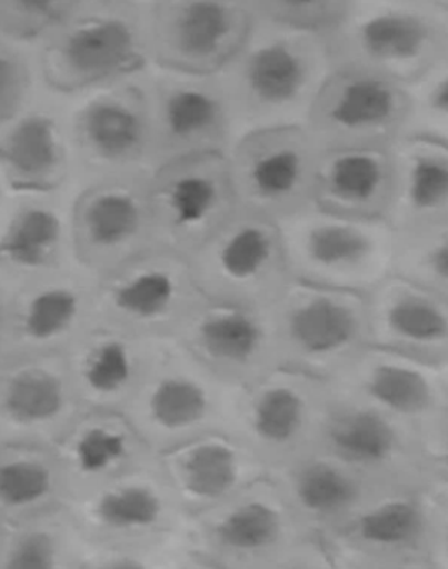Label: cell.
I'll return each mask as SVG.
<instances>
[{
	"mask_svg": "<svg viewBox=\"0 0 448 569\" xmlns=\"http://www.w3.org/2000/svg\"><path fill=\"white\" fill-rule=\"evenodd\" d=\"M29 47L40 89L77 99L150 69L146 6L86 0Z\"/></svg>",
	"mask_w": 448,
	"mask_h": 569,
	"instance_id": "obj_1",
	"label": "cell"
},
{
	"mask_svg": "<svg viewBox=\"0 0 448 569\" xmlns=\"http://www.w3.org/2000/svg\"><path fill=\"white\" fill-rule=\"evenodd\" d=\"M329 73L322 36L257 23L242 52L220 73L237 137L303 126Z\"/></svg>",
	"mask_w": 448,
	"mask_h": 569,
	"instance_id": "obj_2",
	"label": "cell"
},
{
	"mask_svg": "<svg viewBox=\"0 0 448 569\" xmlns=\"http://www.w3.org/2000/svg\"><path fill=\"white\" fill-rule=\"evenodd\" d=\"M322 39L329 70H362L409 87L448 60V16L407 0H354Z\"/></svg>",
	"mask_w": 448,
	"mask_h": 569,
	"instance_id": "obj_3",
	"label": "cell"
},
{
	"mask_svg": "<svg viewBox=\"0 0 448 569\" xmlns=\"http://www.w3.org/2000/svg\"><path fill=\"white\" fill-rule=\"evenodd\" d=\"M237 387L223 383L182 345L162 340L126 415L156 455L226 431Z\"/></svg>",
	"mask_w": 448,
	"mask_h": 569,
	"instance_id": "obj_4",
	"label": "cell"
},
{
	"mask_svg": "<svg viewBox=\"0 0 448 569\" xmlns=\"http://www.w3.org/2000/svg\"><path fill=\"white\" fill-rule=\"evenodd\" d=\"M296 282L367 295L390 276L394 230L309 207L277 222Z\"/></svg>",
	"mask_w": 448,
	"mask_h": 569,
	"instance_id": "obj_5",
	"label": "cell"
},
{
	"mask_svg": "<svg viewBox=\"0 0 448 569\" xmlns=\"http://www.w3.org/2000/svg\"><path fill=\"white\" fill-rule=\"evenodd\" d=\"M280 368L332 381L369 347L366 295L289 283L270 307Z\"/></svg>",
	"mask_w": 448,
	"mask_h": 569,
	"instance_id": "obj_6",
	"label": "cell"
},
{
	"mask_svg": "<svg viewBox=\"0 0 448 569\" xmlns=\"http://www.w3.org/2000/svg\"><path fill=\"white\" fill-rule=\"evenodd\" d=\"M330 395L329 381L277 368L236 388L226 433L272 470L317 447Z\"/></svg>",
	"mask_w": 448,
	"mask_h": 569,
	"instance_id": "obj_7",
	"label": "cell"
},
{
	"mask_svg": "<svg viewBox=\"0 0 448 569\" xmlns=\"http://www.w3.org/2000/svg\"><path fill=\"white\" fill-rule=\"evenodd\" d=\"M150 67L220 76L259 23L253 0H153L146 6Z\"/></svg>",
	"mask_w": 448,
	"mask_h": 569,
	"instance_id": "obj_8",
	"label": "cell"
},
{
	"mask_svg": "<svg viewBox=\"0 0 448 569\" xmlns=\"http://www.w3.org/2000/svg\"><path fill=\"white\" fill-rule=\"evenodd\" d=\"M203 301L189 259L150 249L97 277L96 323L149 340H173Z\"/></svg>",
	"mask_w": 448,
	"mask_h": 569,
	"instance_id": "obj_9",
	"label": "cell"
},
{
	"mask_svg": "<svg viewBox=\"0 0 448 569\" xmlns=\"http://www.w3.org/2000/svg\"><path fill=\"white\" fill-rule=\"evenodd\" d=\"M339 393L364 401L412 428L430 458H447L448 365H432L369 347L332 381Z\"/></svg>",
	"mask_w": 448,
	"mask_h": 569,
	"instance_id": "obj_10",
	"label": "cell"
},
{
	"mask_svg": "<svg viewBox=\"0 0 448 569\" xmlns=\"http://www.w3.org/2000/svg\"><path fill=\"white\" fill-rule=\"evenodd\" d=\"M200 293L209 301L270 308L292 282L279 226L236 210L189 257Z\"/></svg>",
	"mask_w": 448,
	"mask_h": 569,
	"instance_id": "obj_11",
	"label": "cell"
},
{
	"mask_svg": "<svg viewBox=\"0 0 448 569\" xmlns=\"http://www.w3.org/2000/svg\"><path fill=\"white\" fill-rule=\"evenodd\" d=\"M236 209L280 222L312 207L319 147L303 126L252 130L227 150Z\"/></svg>",
	"mask_w": 448,
	"mask_h": 569,
	"instance_id": "obj_12",
	"label": "cell"
},
{
	"mask_svg": "<svg viewBox=\"0 0 448 569\" xmlns=\"http://www.w3.org/2000/svg\"><path fill=\"white\" fill-rule=\"evenodd\" d=\"M316 448L377 487L446 475V460L430 458L412 428L333 388Z\"/></svg>",
	"mask_w": 448,
	"mask_h": 569,
	"instance_id": "obj_13",
	"label": "cell"
},
{
	"mask_svg": "<svg viewBox=\"0 0 448 569\" xmlns=\"http://www.w3.org/2000/svg\"><path fill=\"white\" fill-rule=\"evenodd\" d=\"M152 249L189 259L236 213L226 153L167 163L147 182Z\"/></svg>",
	"mask_w": 448,
	"mask_h": 569,
	"instance_id": "obj_14",
	"label": "cell"
},
{
	"mask_svg": "<svg viewBox=\"0 0 448 569\" xmlns=\"http://www.w3.org/2000/svg\"><path fill=\"white\" fill-rule=\"evenodd\" d=\"M147 72L70 100L73 167L89 173L90 183L126 173L149 172Z\"/></svg>",
	"mask_w": 448,
	"mask_h": 569,
	"instance_id": "obj_15",
	"label": "cell"
},
{
	"mask_svg": "<svg viewBox=\"0 0 448 569\" xmlns=\"http://www.w3.org/2000/svg\"><path fill=\"white\" fill-rule=\"evenodd\" d=\"M149 173L202 153H227L236 140L232 110L220 76L147 72Z\"/></svg>",
	"mask_w": 448,
	"mask_h": 569,
	"instance_id": "obj_16",
	"label": "cell"
},
{
	"mask_svg": "<svg viewBox=\"0 0 448 569\" xmlns=\"http://www.w3.org/2000/svg\"><path fill=\"white\" fill-rule=\"evenodd\" d=\"M409 89L376 73L332 69L307 112L319 150L390 149L406 132Z\"/></svg>",
	"mask_w": 448,
	"mask_h": 569,
	"instance_id": "obj_17",
	"label": "cell"
},
{
	"mask_svg": "<svg viewBox=\"0 0 448 569\" xmlns=\"http://www.w3.org/2000/svg\"><path fill=\"white\" fill-rule=\"evenodd\" d=\"M149 172L97 180L80 197L73 216V249L96 277L152 249Z\"/></svg>",
	"mask_w": 448,
	"mask_h": 569,
	"instance_id": "obj_18",
	"label": "cell"
},
{
	"mask_svg": "<svg viewBox=\"0 0 448 569\" xmlns=\"http://www.w3.org/2000/svg\"><path fill=\"white\" fill-rule=\"evenodd\" d=\"M173 340L230 387H246L280 368L270 308L206 300Z\"/></svg>",
	"mask_w": 448,
	"mask_h": 569,
	"instance_id": "obj_19",
	"label": "cell"
},
{
	"mask_svg": "<svg viewBox=\"0 0 448 569\" xmlns=\"http://www.w3.org/2000/svg\"><path fill=\"white\" fill-rule=\"evenodd\" d=\"M369 345L448 365V297L389 276L366 295Z\"/></svg>",
	"mask_w": 448,
	"mask_h": 569,
	"instance_id": "obj_20",
	"label": "cell"
},
{
	"mask_svg": "<svg viewBox=\"0 0 448 569\" xmlns=\"http://www.w3.org/2000/svg\"><path fill=\"white\" fill-rule=\"evenodd\" d=\"M206 511L210 518L203 541L210 553L237 565L276 558L287 547L297 518L269 475Z\"/></svg>",
	"mask_w": 448,
	"mask_h": 569,
	"instance_id": "obj_21",
	"label": "cell"
},
{
	"mask_svg": "<svg viewBox=\"0 0 448 569\" xmlns=\"http://www.w3.org/2000/svg\"><path fill=\"white\" fill-rule=\"evenodd\" d=\"M177 501L209 510L269 475V468L242 441L226 431L203 435L157 455Z\"/></svg>",
	"mask_w": 448,
	"mask_h": 569,
	"instance_id": "obj_22",
	"label": "cell"
},
{
	"mask_svg": "<svg viewBox=\"0 0 448 569\" xmlns=\"http://www.w3.org/2000/svg\"><path fill=\"white\" fill-rule=\"evenodd\" d=\"M160 341L93 325L73 343L70 357L77 400L89 410L122 413L146 378Z\"/></svg>",
	"mask_w": 448,
	"mask_h": 569,
	"instance_id": "obj_23",
	"label": "cell"
},
{
	"mask_svg": "<svg viewBox=\"0 0 448 569\" xmlns=\"http://www.w3.org/2000/svg\"><path fill=\"white\" fill-rule=\"evenodd\" d=\"M389 149L320 150L313 207L350 219L386 220L392 202Z\"/></svg>",
	"mask_w": 448,
	"mask_h": 569,
	"instance_id": "obj_24",
	"label": "cell"
},
{
	"mask_svg": "<svg viewBox=\"0 0 448 569\" xmlns=\"http://www.w3.org/2000/svg\"><path fill=\"white\" fill-rule=\"evenodd\" d=\"M442 477L377 488L376 501L360 505L347 517L344 537L349 547L374 558H410L419 553L429 535V513L419 498Z\"/></svg>",
	"mask_w": 448,
	"mask_h": 569,
	"instance_id": "obj_25",
	"label": "cell"
},
{
	"mask_svg": "<svg viewBox=\"0 0 448 569\" xmlns=\"http://www.w3.org/2000/svg\"><path fill=\"white\" fill-rule=\"evenodd\" d=\"M70 99L37 90L29 106L0 130V163L19 179L49 180L73 166Z\"/></svg>",
	"mask_w": 448,
	"mask_h": 569,
	"instance_id": "obj_26",
	"label": "cell"
},
{
	"mask_svg": "<svg viewBox=\"0 0 448 569\" xmlns=\"http://www.w3.org/2000/svg\"><path fill=\"white\" fill-rule=\"evenodd\" d=\"M389 150L394 192L386 222L390 229L448 223V143L404 136Z\"/></svg>",
	"mask_w": 448,
	"mask_h": 569,
	"instance_id": "obj_27",
	"label": "cell"
},
{
	"mask_svg": "<svg viewBox=\"0 0 448 569\" xmlns=\"http://www.w3.org/2000/svg\"><path fill=\"white\" fill-rule=\"evenodd\" d=\"M293 513L306 520L347 518L377 490L362 475L323 451L313 450L269 470Z\"/></svg>",
	"mask_w": 448,
	"mask_h": 569,
	"instance_id": "obj_28",
	"label": "cell"
},
{
	"mask_svg": "<svg viewBox=\"0 0 448 569\" xmlns=\"http://www.w3.org/2000/svg\"><path fill=\"white\" fill-rule=\"evenodd\" d=\"M176 505V493L160 468L159 458L153 457L100 495L96 517L116 533L153 537L169 528Z\"/></svg>",
	"mask_w": 448,
	"mask_h": 569,
	"instance_id": "obj_29",
	"label": "cell"
},
{
	"mask_svg": "<svg viewBox=\"0 0 448 569\" xmlns=\"http://www.w3.org/2000/svg\"><path fill=\"white\" fill-rule=\"evenodd\" d=\"M157 457L120 411L90 410L72 440V460L87 478L130 471Z\"/></svg>",
	"mask_w": 448,
	"mask_h": 569,
	"instance_id": "obj_30",
	"label": "cell"
},
{
	"mask_svg": "<svg viewBox=\"0 0 448 569\" xmlns=\"http://www.w3.org/2000/svg\"><path fill=\"white\" fill-rule=\"evenodd\" d=\"M97 277L49 284L33 295L22 315L26 337L42 343L69 340L73 343L96 325Z\"/></svg>",
	"mask_w": 448,
	"mask_h": 569,
	"instance_id": "obj_31",
	"label": "cell"
},
{
	"mask_svg": "<svg viewBox=\"0 0 448 569\" xmlns=\"http://www.w3.org/2000/svg\"><path fill=\"white\" fill-rule=\"evenodd\" d=\"M390 276L448 297V223L394 230Z\"/></svg>",
	"mask_w": 448,
	"mask_h": 569,
	"instance_id": "obj_32",
	"label": "cell"
},
{
	"mask_svg": "<svg viewBox=\"0 0 448 569\" xmlns=\"http://www.w3.org/2000/svg\"><path fill=\"white\" fill-rule=\"evenodd\" d=\"M66 220L49 207L23 210L0 240V257L19 269H40L52 263L66 246Z\"/></svg>",
	"mask_w": 448,
	"mask_h": 569,
	"instance_id": "obj_33",
	"label": "cell"
},
{
	"mask_svg": "<svg viewBox=\"0 0 448 569\" xmlns=\"http://www.w3.org/2000/svg\"><path fill=\"white\" fill-rule=\"evenodd\" d=\"M77 400L69 375L30 370L17 375L3 391V408L19 423H49L62 417Z\"/></svg>",
	"mask_w": 448,
	"mask_h": 569,
	"instance_id": "obj_34",
	"label": "cell"
},
{
	"mask_svg": "<svg viewBox=\"0 0 448 569\" xmlns=\"http://www.w3.org/2000/svg\"><path fill=\"white\" fill-rule=\"evenodd\" d=\"M448 60L439 63L409 89L407 137L448 143ZM402 136V137H404Z\"/></svg>",
	"mask_w": 448,
	"mask_h": 569,
	"instance_id": "obj_35",
	"label": "cell"
},
{
	"mask_svg": "<svg viewBox=\"0 0 448 569\" xmlns=\"http://www.w3.org/2000/svg\"><path fill=\"white\" fill-rule=\"evenodd\" d=\"M86 0H0V36L32 46Z\"/></svg>",
	"mask_w": 448,
	"mask_h": 569,
	"instance_id": "obj_36",
	"label": "cell"
},
{
	"mask_svg": "<svg viewBox=\"0 0 448 569\" xmlns=\"http://www.w3.org/2000/svg\"><path fill=\"white\" fill-rule=\"evenodd\" d=\"M260 22L326 36L339 26L354 0H253Z\"/></svg>",
	"mask_w": 448,
	"mask_h": 569,
	"instance_id": "obj_37",
	"label": "cell"
},
{
	"mask_svg": "<svg viewBox=\"0 0 448 569\" xmlns=\"http://www.w3.org/2000/svg\"><path fill=\"white\" fill-rule=\"evenodd\" d=\"M37 90L30 47L0 36V130L23 112Z\"/></svg>",
	"mask_w": 448,
	"mask_h": 569,
	"instance_id": "obj_38",
	"label": "cell"
},
{
	"mask_svg": "<svg viewBox=\"0 0 448 569\" xmlns=\"http://www.w3.org/2000/svg\"><path fill=\"white\" fill-rule=\"evenodd\" d=\"M52 490V473L39 461L12 460L0 465V503L26 508L39 503Z\"/></svg>",
	"mask_w": 448,
	"mask_h": 569,
	"instance_id": "obj_39",
	"label": "cell"
},
{
	"mask_svg": "<svg viewBox=\"0 0 448 569\" xmlns=\"http://www.w3.org/2000/svg\"><path fill=\"white\" fill-rule=\"evenodd\" d=\"M3 569H57V550L46 533H30L10 550Z\"/></svg>",
	"mask_w": 448,
	"mask_h": 569,
	"instance_id": "obj_40",
	"label": "cell"
},
{
	"mask_svg": "<svg viewBox=\"0 0 448 569\" xmlns=\"http://www.w3.org/2000/svg\"><path fill=\"white\" fill-rule=\"evenodd\" d=\"M97 569H149L146 567L143 561H140L139 558L133 557H120L112 558V560L103 563L102 567Z\"/></svg>",
	"mask_w": 448,
	"mask_h": 569,
	"instance_id": "obj_41",
	"label": "cell"
},
{
	"mask_svg": "<svg viewBox=\"0 0 448 569\" xmlns=\"http://www.w3.org/2000/svg\"><path fill=\"white\" fill-rule=\"evenodd\" d=\"M407 2L427 7V9L437 10V12H448V0H407Z\"/></svg>",
	"mask_w": 448,
	"mask_h": 569,
	"instance_id": "obj_42",
	"label": "cell"
},
{
	"mask_svg": "<svg viewBox=\"0 0 448 569\" xmlns=\"http://www.w3.org/2000/svg\"><path fill=\"white\" fill-rule=\"evenodd\" d=\"M273 569H322L316 561H310V563H306V561L292 560L286 561V563L279 565Z\"/></svg>",
	"mask_w": 448,
	"mask_h": 569,
	"instance_id": "obj_43",
	"label": "cell"
},
{
	"mask_svg": "<svg viewBox=\"0 0 448 569\" xmlns=\"http://www.w3.org/2000/svg\"><path fill=\"white\" fill-rule=\"evenodd\" d=\"M132 2L140 3V6H149L153 0H132Z\"/></svg>",
	"mask_w": 448,
	"mask_h": 569,
	"instance_id": "obj_44",
	"label": "cell"
},
{
	"mask_svg": "<svg viewBox=\"0 0 448 569\" xmlns=\"http://www.w3.org/2000/svg\"><path fill=\"white\" fill-rule=\"evenodd\" d=\"M374 569H397V568L379 567V568H374Z\"/></svg>",
	"mask_w": 448,
	"mask_h": 569,
	"instance_id": "obj_45",
	"label": "cell"
}]
</instances>
